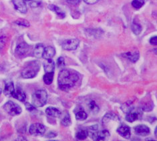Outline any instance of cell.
<instances>
[{"label": "cell", "mask_w": 157, "mask_h": 141, "mask_svg": "<svg viewBox=\"0 0 157 141\" xmlns=\"http://www.w3.org/2000/svg\"><path fill=\"white\" fill-rule=\"evenodd\" d=\"M94 141H108L110 137V132L108 130H102L98 131V130L90 136Z\"/></svg>", "instance_id": "obj_6"}, {"label": "cell", "mask_w": 157, "mask_h": 141, "mask_svg": "<svg viewBox=\"0 0 157 141\" xmlns=\"http://www.w3.org/2000/svg\"><path fill=\"white\" fill-rule=\"evenodd\" d=\"M15 91L14 85L12 82L7 83L4 88V94L7 96H12V95Z\"/></svg>", "instance_id": "obj_18"}, {"label": "cell", "mask_w": 157, "mask_h": 141, "mask_svg": "<svg viewBox=\"0 0 157 141\" xmlns=\"http://www.w3.org/2000/svg\"><path fill=\"white\" fill-rule=\"evenodd\" d=\"M44 51V47L42 43L38 44L35 47L34 51H33V54L36 58H41L42 57L43 53Z\"/></svg>", "instance_id": "obj_19"}, {"label": "cell", "mask_w": 157, "mask_h": 141, "mask_svg": "<svg viewBox=\"0 0 157 141\" xmlns=\"http://www.w3.org/2000/svg\"><path fill=\"white\" fill-rule=\"evenodd\" d=\"M16 141H28V140L27 139L25 138V137H24L23 136H20L16 139Z\"/></svg>", "instance_id": "obj_39"}, {"label": "cell", "mask_w": 157, "mask_h": 141, "mask_svg": "<svg viewBox=\"0 0 157 141\" xmlns=\"http://www.w3.org/2000/svg\"><path fill=\"white\" fill-rule=\"evenodd\" d=\"M1 93H2V89H0V95H1Z\"/></svg>", "instance_id": "obj_41"}, {"label": "cell", "mask_w": 157, "mask_h": 141, "mask_svg": "<svg viewBox=\"0 0 157 141\" xmlns=\"http://www.w3.org/2000/svg\"><path fill=\"white\" fill-rule=\"evenodd\" d=\"M155 136H156V129H155Z\"/></svg>", "instance_id": "obj_40"}, {"label": "cell", "mask_w": 157, "mask_h": 141, "mask_svg": "<svg viewBox=\"0 0 157 141\" xmlns=\"http://www.w3.org/2000/svg\"><path fill=\"white\" fill-rule=\"evenodd\" d=\"M46 113L50 117H59L61 116L62 113L60 110H58L56 108H54V107H48L46 110Z\"/></svg>", "instance_id": "obj_17"}, {"label": "cell", "mask_w": 157, "mask_h": 141, "mask_svg": "<svg viewBox=\"0 0 157 141\" xmlns=\"http://www.w3.org/2000/svg\"><path fill=\"white\" fill-rule=\"evenodd\" d=\"M78 79L79 77L76 73L63 69L59 72L58 75V86L62 91H68L74 86Z\"/></svg>", "instance_id": "obj_1"}, {"label": "cell", "mask_w": 157, "mask_h": 141, "mask_svg": "<svg viewBox=\"0 0 157 141\" xmlns=\"http://www.w3.org/2000/svg\"><path fill=\"white\" fill-rule=\"evenodd\" d=\"M4 109L6 112L12 116H16L21 114V108L17 105L12 101L7 102L4 105Z\"/></svg>", "instance_id": "obj_4"}, {"label": "cell", "mask_w": 157, "mask_h": 141, "mask_svg": "<svg viewBox=\"0 0 157 141\" xmlns=\"http://www.w3.org/2000/svg\"><path fill=\"white\" fill-rule=\"evenodd\" d=\"M25 107H26V109H28V110H29V111H32V110L35 109L34 106L32 105L31 104H29V103H25Z\"/></svg>", "instance_id": "obj_35"}, {"label": "cell", "mask_w": 157, "mask_h": 141, "mask_svg": "<svg viewBox=\"0 0 157 141\" xmlns=\"http://www.w3.org/2000/svg\"><path fill=\"white\" fill-rule=\"evenodd\" d=\"M89 108L93 113H97L99 110V107L96 105V103L94 101H90V103L89 104Z\"/></svg>", "instance_id": "obj_30"}, {"label": "cell", "mask_w": 157, "mask_h": 141, "mask_svg": "<svg viewBox=\"0 0 157 141\" xmlns=\"http://www.w3.org/2000/svg\"><path fill=\"white\" fill-rule=\"evenodd\" d=\"M80 42L78 39H70L63 41L62 47L64 50L66 51H73L76 50L79 45Z\"/></svg>", "instance_id": "obj_7"}, {"label": "cell", "mask_w": 157, "mask_h": 141, "mask_svg": "<svg viewBox=\"0 0 157 141\" xmlns=\"http://www.w3.org/2000/svg\"><path fill=\"white\" fill-rule=\"evenodd\" d=\"M46 127L44 125L40 123H33L29 127V132L30 135L33 136H43L46 132Z\"/></svg>", "instance_id": "obj_5"}, {"label": "cell", "mask_w": 157, "mask_h": 141, "mask_svg": "<svg viewBox=\"0 0 157 141\" xmlns=\"http://www.w3.org/2000/svg\"><path fill=\"white\" fill-rule=\"evenodd\" d=\"M57 64H58V67L59 68H62L63 67L65 66V61L64 59H63L62 57H59L57 61Z\"/></svg>", "instance_id": "obj_32"}, {"label": "cell", "mask_w": 157, "mask_h": 141, "mask_svg": "<svg viewBox=\"0 0 157 141\" xmlns=\"http://www.w3.org/2000/svg\"><path fill=\"white\" fill-rule=\"evenodd\" d=\"M87 117V113L84 110H79L76 114V118L78 121H84L85 119H86Z\"/></svg>", "instance_id": "obj_26"}, {"label": "cell", "mask_w": 157, "mask_h": 141, "mask_svg": "<svg viewBox=\"0 0 157 141\" xmlns=\"http://www.w3.org/2000/svg\"><path fill=\"white\" fill-rule=\"evenodd\" d=\"M6 38H3V37L0 38V49H2L3 46L5 45V43H6Z\"/></svg>", "instance_id": "obj_33"}, {"label": "cell", "mask_w": 157, "mask_h": 141, "mask_svg": "<svg viewBox=\"0 0 157 141\" xmlns=\"http://www.w3.org/2000/svg\"><path fill=\"white\" fill-rule=\"evenodd\" d=\"M88 136V132L86 130H80V131H78L76 135V138L78 140H80L86 139Z\"/></svg>", "instance_id": "obj_23"}, {"label": "cell", "mask_w": 157, "mask_h": 141, "mask_svg": "<svg viewBox=\"0 0 157 141\" xmlns=\"http://www.w3.org/2000/svg\"><path fill=\"white\" fill-rule=\"evenodd\" d=\"M148 141H156V140H148Z\"/></svg>", "instance_id": "obj_42"}, {"label": "cell", "mask_w": 157, "mask_h": 141, "mask_svg": "<svg viewBox=\"0 0 157 141\" xmlns=\"http://www.w3.org/2000/svg\"><path fill=\"white\" fill-rule=\"evenodd\" d=\"M61 123L63 126H64V127H69L71 125L72 122H71V118L69 114H66V116L62 118V120L61 121Z\"/></svg>", "instance_id": "obj_28"}, {"label": "cell", "mask_w": 157, "mask_h": 141, "mask_svg": "<svg viewBox=\"0 0 157 141\" xmlns=\"http://www.w3.org/2000/svg\"><path fill=\"white\" fill-rule=\"evenodd\" d=\"M13 98L17 99L18 101H20L21 102H24L26 99V95L25 92L20 89H17V90H15L14 92L12 95Z\"/></svg>", "instance_id": "obj_16"}, {"label": "cell", "mask_w": 157, "mask_h": 141, "mask_svg": "<svg viewBox=\"0 0 157 141\" xmlns=\"http://www.w3.org/2000/svg\"><path fill=\"white\" fill-rule=\"evenodd\" d=\"M40 64L38 61H33L22 70L21 77L24 79H32L36 76L39 71Z\"/></svg>", "instance_id": "obj_2"}, {"label": "cell", "mask_w": 157, "mask_h": 141, "mask_svg": "<svg viewBox=\"0 0 157 141\" xmlns=\"http://www.w3.org/2000/svg\"><path fill=\"white\" fill-rule=\"evenodd\" d=\"M29 49V46L26 43H21L18 45L16 48L15 52L16 54L18 56H24L26 53H28Z\"/></svg>", "instance_id": "obj_10"}, {"label": "cell", "mask_w": 157, "mask_h": 141, "mask_svg": "<svg viewBox=\"0 0 157 141\" xmlns=\"http://www.w3.org/2000/svg\"><path fill=\"white\" fill-rule=\"evenodd\" d=\"M67 2L72 5H77L80 3V0H67Z\"/></svg>", "instance_id": "obj_38"}, {"label": "cell", "mask_w": 157, "mask_h": 141, "mask_svg": "<svg viewBox=\"0 0 157 141\" xmlns=\"http://www.w3.org/2000/svg\"><path fill=\"white\" fill-rule=\"evenodd\" d=\"M122 109L125 113L131 112V111H132V110L134 109V107H132V103L130 101H128V102H126L124 104H123V105L122 107Z\"/></svg>", "instance_id": "obj_24"}, {"label": "cell", "mask_w": 157, "mask_h": 141, "mask_svg": "<svg viewBox=\"0 0 157 141\" xmlns=\"http://www.w3.org/2000/svg\"><path fill=\"white\" fill-rule=\"evenodd\" d=\"M15 24L20 25V26H23V27H29V23L28 22V21L24 20V19H20V20H17V21H15Z\"/></svg>", "instance_id": "obj_29"}, {"label": "cell", "mask_w": 157, "mask_h": 141, "mask_svg": "<svg viewBox=\"0 0 157 141\" xmlns=\"http://www.w3.org/2000/svg\"><path fill=\"white\" fill-rule=\"evenodd\" d=\"M117 132L118 134L121 136L123 138L126 139H128L131 136V130L128 125L125 124H122L120 127L117 129Z\"/></svg>", "instance_id": "obj_8"}, {"label": "cell", "mask_w": 157, "mask_h": 141, "mask_svg": "<svg viewBox=\"0 0 157 141\" xmlns=\"http://www.w3.org/2000/svg\"><path fill=\"white\" fill-rule=\"evenodd\" d=\"M111 121H114L117 122H120V118L116 114L113 113H108L102 119V122L103 124L105 125L106 124L108 123V122H109Z\"/></svg>", "instance_id": "obj_13"}, {"label": "cell", "mask_w": 157, "mask_h": 141, "mask_svg": "<svg viewBox=\"0 0 157 141\" xmlns=\"http://www.w3.org/2000/svg\"><path fill=\"white\" fill-rule=\"evenodd\" d=\"M132 30L135 35H139L142 31L141 25L139 24H137L135 21H134L132 25Z\"/></svg>", "instance_id": "obj_25"}, {"label": "cell", "mask_w": 157, "mask_h": 141, "mask_svg": "<svg viewBox=\"0 0 157 141\" xmlns=\"http://www.w3.org/2000/svg\"><path fill=\"white\" fill-rule=\"evenodd\" d=\"M49 141H56V140H49Z\"/></svg>", "instance_id": "obj_44"}, {"label": "cell", "mask_w": 157, "mask_h": 141, "mask_svg": "<svg viewBox=\"0 0 157 141\" xmlns=\"http://www.w3.org/2000/svg\"><path fill=\"white\" fill-rule=\"evenodd\" d=\"M122 56L127 58L131 62L135 63L138 60V59H139V53H138V51L128 52V53L123 54Z\"/></svg>", "instance_id": "obj_15"}, {"label": "cell", "mask_w": 157, "mask_h": 141, "mask_svg": "<svg viewBox=\"0 0 157 141\" xmlns=\"http://www.w3.org/2000/svg\"><path fill=\"white\" fill-rule=\"evenodd\" d=\"M24 1H31V0H24Z\"/></svg>", "instance_id": "obj_43"}, {"label": "cell", "mask_w": 157, "mask_h": 141, "mask_svg": "<svg viewBox=\"0 0 157 141\" xmlns=\"http://www.w3.org/2000/svg\"><path fill=\"white\" fill-rule=\"evenodd\" d=\"M54 79V72L46 73L44 76V81L46 85L52 84Z\"/></svg>", "instance_id": "obj_22"}, {"label": "cell", "mask_w": 157, "mask_h": 141, "mask_svg": "<svg viewBox=\"0 0 157 141\" xmlns=\"http://www.w3.org/2000/svg\"><path fill=\"white\" fill-rule=\"evenodd\" d=\"M126 120L129 122H134L135 121L138 119V114L136 112H129L128 113H126Z\"/></svg>", "instance_id": "obj_21"}, {"label": "cell", "mask_w": 157, "mask_h": 141, "mask_svg": "<svg viewBox=\"0 0 157 141\" xmlns=\"http://www.w3.org/2000/svg\"><path fill=\"white\" fill-rule=\"evenodd\" d=\"M150 43L151 45H156L157 43V39H156V36L153 37L151 39H150Z\"/></svg>", "instance_id": "obj_37"}, {"label": "cell", "mask_w": 157, "mask_h": 141, "mask_svg": "<svg viewBox=\"0 0 157 141\" xmlns=\"http://www.w3.org/2000/svg\"><path fill=\"white\" fill-rule=\"evenodd\" d=\"M134 133L138 136H147L150 134L151 131L148 127L144 125H138L134 128Z\"/></svg>", "instance_id": "obj_9"}, {"label": "cell", "mask_w": 157, "mask_h": 141, "mask_svg": "<svg viewBox=\"0 0 157 141\" xmlns=\"http://www.w3.org/2000/svg\"><path fill=\"white\" fill-rule=\"evenodd\" d=\"M153 107H154V105L152 103H147L144 104L142 107V109H143L144 111H151L152 110Z\"/></svg>", "instance_id": "obj_31"}, {"label": "cell", "mask_w": 157, "mask_h": 141, "mask_svg": "<svg viewBox=\"0 0 157 141\" xmlns=\"http://www.w3.org/2000/svg\"><path fill=\"white\" fill-rule=\"evenodd\" d=\"M44 68L46 73L54 72L55 69V64L54 61L52 59H46V61L44 63Z\"/></svg>", "instance_id": "obj_14"}, {"label": "cell", "mask_w": 157, "mask_h": 141, "mask_svg": "<svg viewBox=\"0 0 157 141\" xmlns=\"http://www.w3.org/2000/svg\"><path fill=\"white\" fill-rule=\"evenodd\" d=\"M57 136V134L54 132H50L49 133H48L47 135H46V137L47 138H50V139H52V138H54V137H56Z\"/></svg>", "instance_id": "obj_36"}, {"label": "cell", "mask_w": 157, "mask_h": 141, "mask_svg": "<svg viewBox=\"0 0 157 141\" xmlns=\"http://www.w3.org/2000/svg\"><path fill=\"white\" fill-rule=\"evenodd\" d=\"M55 54H56V50L54 48L51 46H48L46 48H44L42 57L44 59H50L54 57Z\"/></svg>", "instance_id": "obj_12"}, {"label": "cell", "mask_w": 157, "mask_h": 141, "mask_svg": "<svg viewBox=\"0 0 157 141\" xmlns=\"http://www.w3.org/2000/svg\"><path fill=\"white\" fill-rule=\"evenodd\" d=\"M48 100V93L45 90L36 91L32 96V103L35 107H42L46 105Z\"/></svg>", "instance_id": "obj_3"}, {"label": "cell", "mask_w": 157, "mask_h": 141, "mask_svg": "<svg viewBox=\"0 0 157 141\" xmlns=\"http://www.w3.org/2000/svg\"><path fill=\"white\" fill-rule=\"evenodd\" d=\"M48 8H49L50 10L53 11V12H54L60 18L65 17V16H66L65 13L63 12V11H62L59 7L55 5H50L48 6Z\"/></svg>", "instance_id": "obj_20"}, {"label": "cell", "mask_w": 157, "mask_h": 141, "mask_svg": "<svg viewBox=\"0 0 157 141\" xmlns=\"http://www.w3.org/2000/svg\"><path fill=\"white\" fill-rule=\"evenodd\" d=\"M14 7L17 11L21 13H26L27 12V7H26L24 0H13Z\"/></svg>", "instance_id": "obj_11"}, {"label": "cell", "mask_w": 157, "mask_h": 141, "mask_svg": "<svg viewBox=\"0 0 157 141\" xmlns=\"http://www.w3.org/2000/svg\"><path fill=\"white\" fill-rule=\"evenodd\" d=\"M144 5V0H133L132 5L135 9H140Z\"/></svg>", "instance_id": "obj_27"}, {"label": "cell", "mask_w": 157, "mask_h": 141, "mask_svg": "<svg viewBox=\"0 0 157 141\" xmlns=\"http://www.w3.org/2000/svg\"><path fill=\"white\" fill-rule=\"evenodd\" d=\"M83 1L86 3L87 4L89 5H92V4H95L97 2H98L99 0H83Z\"/></svg>", "instance_id": "obj_34"}]
</instances>
